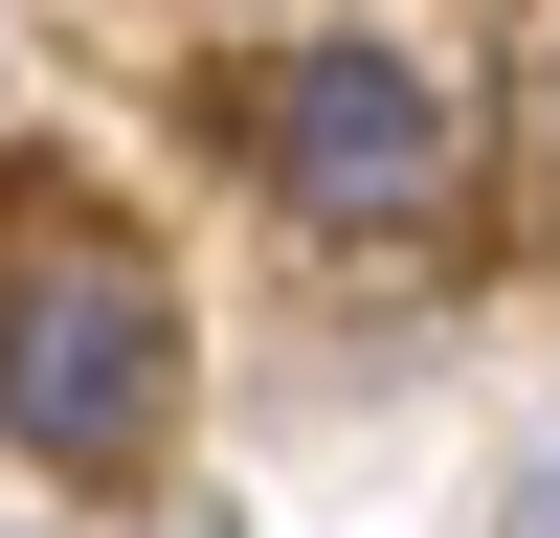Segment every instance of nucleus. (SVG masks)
Segmentation results:
<instances>
[{
  "label": "nucleus",
  "mask_w": 560,
  "mask_h": 538,
  "mask_svg": "<svg viewBox=\"0 0 560 538\" xmlns=\"http://www.w3.org/2000/svg\"><path fill=\"white\" fill-rule=\"evenodd\" d=\"M158 404H179V314H158V269H135L113 224L0 247V426H23L45 471H135Z\"/></svg>",
  "instance_id": "f257e3e1"
},
{
  "label": "nucleus",
  "mask_w": 560,
  "mask_h": 538,
  "mask_svg": "<svg viewBox=\"0 0 560 538\" xmlns=\"http://www.w3.org/2000/svg\"><path fill=\"white\" fill-rule=\"evenodd\" d=\"M269 179H292L314 224H404V202L448 179V68H404V45H292Z\"/></svg>",
  "instance_id": "f03ea898"
},
{
  "label": "nucleus",
  "mask_w": 560,
  "mask_h": 538,
  "mask_svg": "<svg viewBox=\"0 0 560 538\" xmlns=\"http://www.w3.org/2000/svg\"><path fill=\"white\" fill-rule=\"evenodd\" d=\"M516 538H560V471H516Z\"/></svg>",
  "instance_id": "7ed1b4c3"
}]
</instances>
